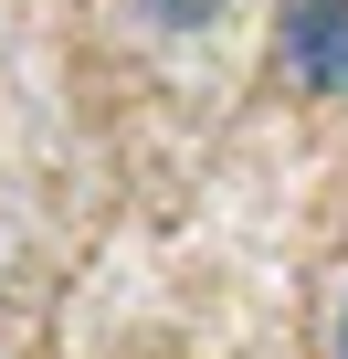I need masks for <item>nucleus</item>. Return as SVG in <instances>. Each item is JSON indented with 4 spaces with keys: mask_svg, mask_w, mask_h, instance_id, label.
Masks as SVG:
<instances>
[{
    "mask_svg": "<svg viewBox=\"0 0 348 359\" xmlns=\"http://www.w3.org/2000/svg\"><path fill=\"white\" fill-rule=\"evenodd\" d=\"M274 53L306 95H348V0H285Z\"/></svg>",
    "mask_w": 348,
    "mask_h": 359,
    "instance_id": "f257e3e1",
    "label": "nucleus"
},
{
    "mask_svg": "<svg viewBox=\"0 0 348 359\" xmlns=\"http://www.w3.org/2000/svg\"><path fill=\"white\" fill-rule=\"evenodd\" d=\"M337 359H348V296H337Z\"/></svg>",
    "mask_w": 348,
    "mask_h": 359,
    "instance_id": "7ed1b4c3",
    "label": "nucleus"
},
{
    "mask_svg": "<svg viewBox=\"0 0 348 359\" xmlns=\"http://www.w3.org/2000/svg\"><path fill=\"white\" fill-rule=\"evenodd\" d=\"M127 11H137L148 32H169V43H190V32H222V22H232V0H127Z\"/></svg>",
    "mask_w": 348,
    "mask_h": 359,
    "instance_id": "f03ea898",
    "label": "nucleus"
}]
</instances>
